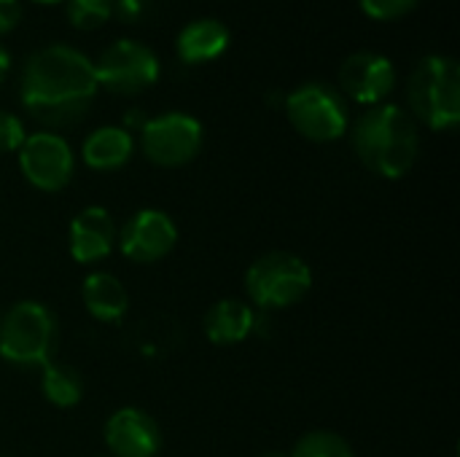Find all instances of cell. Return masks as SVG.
<instances>
[{
	"instance_id": "6da1fadb",
	"label": "cell",
	"mask_w": 460,
	"mask_h": 457,
	"mask_svg": "<svg viewBox=\"0 0 460 457\" xmlns=\"http://www.w3.org/2000/svg\"><path fill=\"white\" fill-rule=\"evenodd\" d=\"M97 89L94 62L78 48L62 43L38 48L24 62L19 83L27 113L51 129L81 121Z\"/></svg>"
},
{
	"instance_id": "7a4b0ae2",
	"label": "cell",
	"mask_w": 460,
	"mask_h": 457,
	"mask_svg": "<svg viewBox=\"0 0 460 457\" xmlns=\"http://www.w3.org/2000/svg\"><path fill=\"white\" fill-rule=\"evenodd\" d=\"M353 148L369 172L396 180L404 178L418 162L420 135L407 110L380 102L364 110L353 124Z\"/></svg>"
},
{
	"instance_id": "3957f363",
	"label": "cell",
	"mask_w": 460,
	"mask_h": 457,
	"mask_svg": "<svg viewBox=\"0 0 460 457\" xmlns=\"http://www.w3.org/2000/svg\"><path fill=\"white\" fill-rule=\"evenodd\" d=\"M407 100L412 116L445 132L460 121V67L453 57L431 54L410 75Z\"/></svg>"
},
{
	"instance_id": "277c9868",
	"label": "cell",
	"mask_w": 460,
	"mask_h": 457,
	"mask_svg": "<svg viewBox=\"0 0 460 457\" xmlns=\"http://www.w3.org/2000/svg\"><path fill=\"white\" fill-rule=\"evenodd\" d=\"M57 345V318L40 302H16L0 318V358L13 366H46Z\"/></svg>"
},
{
	"instance_id": "5b68a950",
	"label": "cell",
	"mask_w": 460,
	"mask_h": 457,
	"mask_svg": "<svg viewBox=\"0 0 460 457\" xmlns=\"http://www.w3.org/2000/svg\"><path fill=\"white\" fill-rule=\"evenodd\" d=\"M313 288L310 267L286 250L259 256L245 272L248 299L261 310H283L299 304Z\"/></svg>"
},
{
	"instance_id": "8992f818",
	"label": "cell",
	"mask_w": 460,
	"mask_h": 457,
	"mask_svg": "<svg viewBox=\"0 0 460 457\" xmlns=\"http://www.w3.org/2000/svg\"><path fill=\"white\" fill-rule=\"evenodd\" d=\"M286 113L294 129L313 143H332L348 132V105L326 83H305L286 97Z\"/></svg>"
},
{
	"instance_id": "52a82bcc",
	"label": "cell",
	"mask_w": 460,
	"mask_h": 457,
	"mask_svg": "<svg viewBox=\"0 0 460 457\" xmlns=\"http://www.w3.org/2000/svg\"><path fill=\"white\" fill-rule=\"evenodd\" d=\"M159 70L162 67L156 54L137 40L111 43L94 65L97 86H105L108 92L124 97L151 89L159 78Z\"/></svg>"
},
{
	"instance_id": "ba28073f",
	"label": "cell",
	"mask_w": 460,
	"mask_h": 457,
	"mask_svg": "<svg viewBox=\"0 0 460 457\" xmlns=\"http://www.w3.org/2000/svg\"><path fill=\"white\" fill-rule=\"evenodd\" d=\"M140 148L159 167L189 164L202 148V124L189 113H162L143 124Z\"/></svg>"
},
{
	"instance_id": "9c48e42d",
	"label": "cell",
	"mask_w": 460,
	"mask_h": 457,
	"mask_svg": "<svg viewBox=\"0 0 460 457\" xmlns=\"http://www.w3.org/2000/svg\"><path fill=\"white\" fill-rule=\"evenodd\" d=\"M22 175L40 191H62L73 178V151L54 132H35L19 148Z\"/></svg>"
},
{
	"instance_id": "30bf717a",
	"label": "cell",
	"mask_w": 460,
	"mask_h": 457,
	"mask_svg": "<svg viewBox=\"0 0 460 457\" xmlns=\"http://www.w3.org/2000/svg\"><path fill=\"white\" fill-rule=\"evenodd\" d=\"M178 242L175 221L164 210H137L119 232L121 253L135 264H154L162 261Z\"/></svg>"
},
{
	"instance_id": "8fae6325",
	"label": "cell",
	"mask_w": 460,
	"mask_h": 457,
	"mask_svg": "<svg viewBox=\"0 0 460 457\" xmlns=\"http://www.w3.org/2000/svg\"><path fill=\"white\" fill-rule=\"evenodd\" d=\"M345 94L361 105H380L396 86V67L377 51H358L340 67Z\"/></svg>"
},
{
	"instance_id": "7c38bea8",
	"label": "cell",
	"mask_w": 460,
	"mask_h": 457,
	"mask_svg": "<svg viewBox=\"0 0 460 457\" xmlns=\"http://www.w3.org/2000/svg\"><path fill=\"white\" fill-rule=\"evenodd\" d=\"M105 444L113 457H156L162 447V434L148 412L124 407L108 417Z\"/></svg>"
},
{
	"instance_id": "4fadbf2b",
	"label": "cell",
	"mask_w": 460,
	"mask_h": 457,
	"mask_svg": "<svg viewBox=\"0 0 460 457\" xmlns=\"http://www.w3.org/2000/svg\"><path fill=\"white\" fill-rule=\"evenodd\" d=\"M116 224L105 207H84L70 224V253L78 264H94L111 256Z\"/></svg>"
},
{
	"instance_id": "5bb4252c",
	"label": "cell",
	"mask_w": 460,
	"mask_h": 457,
	"mask_svg": "<svg viewBox=\"0 0 460 457\" xmlns=\"http://www.w3.org/2000/svg\"><path fill=\"white\" fill-rule=\"evenodd\" d=\"M256 329L253 310L240 299H221L205 315V334L213 345L229 347L245 342Z\"/></svg>"
},
{
	"instance_id": "9a60e30c",
	"label": "cell",
	"mask_w": 460,
	"mask_h": 457,
	"mask_svg": "<svg viewBox=\"0 0 460 457\" xmlns=\"http://www.w3.org/2000/svg\"><path fill=\"white\" fill-rule=\"evenodd\" d=\"M229 46V30L218 19H197L178 35V57L189 65L210 62Z\"/></svg>"
},
{
	"instance_id": "2e32d148",
	"label": "cell",
	"mask_w": 460,
	"mask_h": 457,
	"mask_svg": "<svg viewBox=\"0 0 460 457\" xmlns=\"http://www.w3.org/2000/svg\"><path fill=\"white\" fill-rule=\"evenodd\" d=\"M86 312L102 323H116L124 318L127 307H129V296L127 288L121 286V280L111 272H92L84 280L81 288Z\"/></svg>"
},
{
	"instance_id": "e0dca14e",
	"label": "cell",
	"mask_w": 460,
	"mask_h": 457,
	"mask_svg": "<svg viewBox=\"0 0 460 457\" xmlns=\"http://www.w3.org/2000/svg\"><path fill=\"white\" fill-rule=\"evenodd\" d=\"M132 148H135V140H132V135L127 129H121V127H100L84 140L81 154H84V162L92 170L111 172V170H119V167H124L129 162Z\"/></svg>"
},
{
	"instance_id": "ac0fdd59",
	"label": "cell",
	"mask_w": 460,
	"mask_h": 457,
	"mask_svg": "<svg viewBox=\"0 0 460 457\" xmlns=\"http://www.w3.org/2000/svg\"><path fill=\"white\" fill-rule=\"evenodd\" d=\"M40 369H43V374H40V391H43V399L49 404L65 409V407H75L81 401V396H84V380H81V374L73 366L49 361Z\"/></svg>"
},
{
	"instance_id": "d6986e66",
	"label": "cell",
	"mask_w": 460,
	"mask_h": 457,
	"mask_svg": "<svg viewBox=\"0 0 460 457\" xmlns=\"http://www.w3.org/2000/svg\"><path fill=\"white\" fill-rule=\"evenodd\" d=\"M288 457H356L353 447L348 444L345 436L334 431H310L305 434Z\"/></svg>"
},
{
	"instance_id": "ffe728a7",
	"label": "cell",
	"mask_w": 460,
	"mask_h": 457,
	"mask_svg": "<svg viewBox=\"0 0 460 457\" xmlns=\"http://www.w3.org/2000/svg\"><path fill=\"white\" fill-rule=\"evenodd\" d=\"M113 13V0H67V19L75 30H97Z\"/></svg>"
},
{
	"instance_id": "44dd1931",
	"label": "cell",
	"mask_w": 460,
	"mask_h": 457,
	"mask_svg": "<svg viewBox=\"0 0 460 457\" xmlns=\"http://www.w3.org/2000/svg\"><path fill=\"white\" fill-rule=\"evenodd\" d=\"M364 13L377 19V22H394L410 13L420 0H358Z\"/></svg>"
},
{
	"instance_id": "7402d4cb",
	"label": "cell",
	"mask_w": 460,
	"mask_h": 457,
	"mask_svg": "<svg viewBox=\"0 0 460 457\" xmlns=\"http://www.w3.org/2000/svg\"><path fill=\"white\" fill-rule=\"evenodd\" d=\"M24 140H27L24 124H22L13 113L0 110V154L19 151Z\"/></svg>"
},
{
	"instance_id": "603a6c76",
	"label": "cell",
	"mask_w": 460,
	"mask_h": 457,
	"mask_svg": "<svg viewBox=\"0 0 460 457\" xmlns=\"http://www.w3.org/2000/svg\"><path fill=\"white\" fill-rule=\"evenodd\" d=\"M22 19V3L19 0H0V35L11 32Z\"/></svg>"
},
{
	"instance_id": "cb8c5ba5",
	"label": "cell",
	"mask_w": 460,
	"mask_h": 457,
	"mask_svg": "<svg viewBox=\"0 0 460 457\" xmlns=\"http://www.w3.org/2000/svg\"><path fill=\"white\" fill-rule=\"evenodd\" d=\"M113 8L119 13V19L124 22H137L146 8H148V0H113Z\"/></svg>"
},
{
	"instance_id": "d4e9b609",
	"label": "cell",
	"mask_w": 460,
	"mask_h": 457,
	"mask_svg": "<svg viewBox=\"0 0 460 457\" xmlns=\"http://www.w3.org/2000/svg\"><path fill=\"white\" fill-rule=\"evenodd\" d=\"M8 67H11V57H8V51L0 46V83H3L5 75H8Z\"/></svg>"
},
{
	"instance_id": "484cf974",
	"label": "cell",
	"mask_w": 460,
	"mask_h": 457,
	"mask_svg": "<svg viewBox=\"0 0 460 457\" xmlns=\"http://www.w3.org/2000/svg\"><path fill=\"white\" fill-rule=\"evenodd\" d=\"M259 457H288V453H280V450H272V453H264Z\"/></svg>"
},
{
	"instance_id": "4316f807",
	"label": "cell",
	"mask_w": 460,
	"mask_h": 457,
	"mask_svg": "<svg viewBox=\"0 0 460 457\" xmlns=\"http://www.w3.org/2000/svg\"><path fill=\"white\" fill-rule=\"evenodd\" d=\"M35 3H43V5H49V3H59V0H35Z\"/></svg>"
}]
</instances>
